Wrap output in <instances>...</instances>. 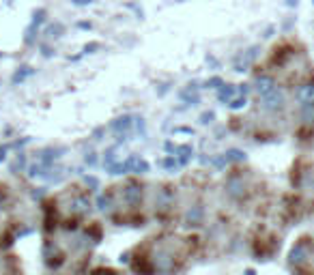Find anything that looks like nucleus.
<instances>
[{
  "label": "nucleus",
  "mask_w": 314,
  "mask_h": 275,
  "mask_svg": "<svg viewBox=\"0 0 314 275\" xmlns=\"http://www.w3.org/2000/svg\"><path fill=\"white\" fill-rule=\"evenodd\" d=\"M258 101H260V108L265 110V112H278V110H282L284 108V92L280 89H274L271 92H267V95H263V97H258Z\"/></svg>",
  "instance_id": "obj_1"
},
{
  "label": "nucleus",
  "mask_w": 314,
  "mask_h": 275,
  "mask_svg": "<svg viewBox=\"0 0 314 275\" xmlns=\"http://www.w3.org/2000/svg\"><path fill=\"white\" fill-rule=\"evenodd\" d=\"M45 15H47V11H45V9H37V11H35L33 22H31V26L26 28V37H24V41H26L28 45H31L33 41H35V31H37V28L45 22Z\"/></svg>",
  "instance_id": "obj_2"
},
{
  "label": "nucleus",
  "mask_w": 314,
  "mask_h": 275,
  "mask_svg": "<svg viewBox=\"0 0 314 275\" xmlns=\"http://www.w3.org/2000/svg\"><path fill=\"white\" fill-rule=\"evenodd\" d=\"M274 89H278V84H276V80L271 78V75H258L256 82H254V91H256L258 97L267 95V92H271Z\"/></svg>",
  "instance_id": "obj_3"
},
{
  "label": "nucleus",
  "mask_w": 314,
  "mask_h": 275,
  "mask_svg": "<svg viewBox=\"0 0 314 275\" xmlns=\"http://www.w3.org/2000/svg\"><path fill=\"white\" fill-rule=\"evenodd\" d=\"M295 99L299 103H314V82H306L295 91Z\"/></svg>",
  "instance_id": "obj_4"
},
{
  "label": "nucleus",
  "mask_w": 314,
  "mask_h": 275,
  "mask_svg": "<svg viewBox=\"0 0 314 275\" xmlns=\"http://www.w3.org/2000/svg\"><path fill=\"white\" fill-rule=\"evenodd\" d=\"M132 125H134V119H132V116H121V119H116L110 127H112V131H114V133H118V136H121V133L125 136V133L132 129Z\"/></svg>",
  "instance_id": "obj_5"
},
{
  "label": "nucleus",
  "mask_w": 314,
  "mask_h": 275,
  "mask_svg": "<svg viewBox=\"0 0 314 275\" xmlns=\"http://www.w3.org/2000/svg\"><path fill=\"white\" fill-rule=\"evenodd\" d=\"M181 99L185 103H189V105H196L198 101H200V97H198V86L196 84H189L185 91H181Z\"/></svg>",
  "instance_id": "obj_6"
},
{
  "label": "nucleus",
  "mask_w": 314,
  "mask_h": 275,
  "mask_svg": "<svg viewBox=\"0 0 314 275\" xmlns=\"http://www.w3.org/2000/svg\"><path fill=\"white\" fill-rule=\"evenodd\" d=\"M233 95H235V86L233 84H222L220 91H217V99H220L222 103H228L230 99H233Z\"/></svg>",
  "instance_id": "obj_7"
},
{
  "label": "nucleus",
  "mask_w": 314,
  "mask_h": 275,
  "mask_svg": "<svg viewBox=\"0 0 314 275\" xmlns=\"http://www.w3.org/2000/svg\"><path fill=\"white\" fill-rule=\"evenodd\" d=\"M140 196H142V191H140L138 185H127L125 187V200L129 204H136V202L140 200Z\"/></svg>",
  "instance_id": "obj_8"
},
{
  "label": "nucleus",
  "mask_w": 314,
  "mask_h": 275,
  "mask_svg": "<svg viewBox=\"0 0 314 275\" xmlns=\"http://www.w3.org/2000/svg\"><path fill=\"white\" fill-rule=\"evenodd\" d=\"M33 73H35V69H33V67H28V65L20 67V69H17V71L13 73V84H20V82H24L26 78H31Z\"/></svg>",
  "instance_id": "obj_9"
},
{
  "label": "nucleus",
  "mask_w": 314,
  "mask_h": 275,
  "mask_svg": "<svg viewBox=\"0 0 314 275\" xmlns=\"http://www.w3.org/2000/svg\"><path fill=\"white\" fill-rule=\"evenodd\" d=\"M71 211H73V213H84V211H88V200L82 196H75L73 200H71Z\"/></svg>",
  "instance_id": "obj_10"
},
{
  "label": "nucleus",
  "mask_w": 314,
  "mask_h": 275,
  "mask_svg": "<svg viewBox=\"0 0 314 275\" xmlns=\"http://www.w3.org/2000/svg\"><path fill=\"white\" fill-rule=\"evenodd\" d=\"M63 32H65V26L63 24H50L45 28V37L47 39H58V37H63Z\"/></svg>",
  "instance_id": "obj_11"
},
{
  "label": "nucleus",
  "mask_w": 314,
  "mask_h": 275,
  "mask_svg": "<svg viewBox=\"0 0 314 275\" xmlns=\"http://www.w3.org/2000/svg\"><path fill=\"white\" fill-rule=\"evenodd\" d=\"M301 119L306 122H314V103H301Z\"/></svg>",
  "instance_id": "obj_12"
},
{
  "label": "nucleus",
  "mask_w": 314,
  "mask_h": 275,
  "mask_svg": "<svg viewBox=\"0 0 314 275\" xmlns=\"http://www.w3.org/2000/svg\"><path fill=\"white\" fill-rule=\"evenodd\" d=\"M176 153H179V163H187L189 161V157L194 155V151H192V146H179V149H174Z\"/></svg>",
  "instance_id": "obj_13"
},
{
  "label": "nucleus",
  "mask_w": 314,
  "mask_h": 275,
  "mask_svg": "<svg viewBox=\"0 0 314 275\" xmlns=\"http://www.w3.org/2000/svg\"><path fill=\"white\" fill-rule=\"evenodd\" d=\"M200 217H203V209L200 207H194L192 211H187V221H192V224H198Z\"/></svg>",
  "instance_id": "obj_14"
},
{
  "label": "nucleus",
  "mask_w": 314,
  "mask_h": 275,
  "mask_svg": "<svg viewBox=\"0 0 314 275\" xmlns=\"http://www.w3.org/2000/svg\"><path fill=\"white\" fill-rule=\"evenodd\" d=\"M304 256H306V247H304V245H297V247L291 251V260L293 262H301V260H304Z\"/></svg>",
  "instance_id": "obj_15"
},
{
  "label": "nucleus",
  "mask_w": 314,
  "mask_h": 275,
  "mask_svg": "<svg viewBox=\"0 0 314 275\" xmlns=\"http://www.w3.org/2000/svg\"><path fill=\"white\" fill-rule=\"evenodd\" d=\"M224 157H226V161H241L245 155L241 153V151H237V149H230V151H228V153L224 155Z\"/></svg>",
  "instance_id": "obj_16"
},
{
  "label": "nucleus",
  "mask_w": 314,
  "mask_h": 275,
  "mask_svg": "<svg viewBox=\"0 0 314 275\" xmlns=\"http://www.w3.org/2000/svg\"><path fill=\"white\" fill-rule=\"evenodd\" d=\"M245 103H247V101H245V97H244V95H241V97H237V99H230V101H228L230 110H241Z\"/></svg>",
  "instance_id": "obj_17"
},
{
  "label": "nucleus",
  "mask_w": 314,
  "mask_h": 275,
  "mask_svg": "<svg viewBox=\"0 0 314 275\" xmlns=\"http://www.w3.org/2000/svg\"><path fill=\"white\" fill-rule=\"evenodd\" d=\"M134 172H138V174L149 172V163L142 161V159H136V163H134Z\"/></svg>",
  "instance_id": "obj_18"
},
{
  "label": "nucleus",
  "mask_w": 314,
  "mask_h": 275,
  "mask_svg": "<svg viewBox=\"0 0 314 275\" xmlns=\"http://www.w3.org/2000/svg\"><path fill=\"white\" fill-rule=\"evenodd\" d=\"M97 204H99V209L102 211H105V209H110V204H112V200H110V196H102L97 200Z\"/></svg>",
  "instance_id": "obj_19"
},
{
  "label": "nucleus",
  "mask_w": 314,
  "mask_h": 275,
  "mask_svg": "<svg viewBox=\"0 0 314 275\" xmlns=\"http://www.w3.org/2000/svg\"><path fill=\"white\" fill-rule=\"evenodd\" d=\"M222 84H224L222 78H211V80H207V84H205V86H209V89H220Z\"/></svg>",
  "instance_id": "obj_20"
},
{
  "label": "nucleus",
  "mask_w": 314,
  "mask_h": 275,
  "mask_svg": "<svg viewBox=\"0 0 314 275\" xmlns=\"http://www.w3.org/2000/svg\"><path fill=\"white\" fill-rule=\"evenodd\" d=\"M213 119H215V114H213V112H205L203 116H200V122H203V125H207V122H211Z\"/></svg>",
  "instance_id": "obj_21"
},
{
  "label": "nucleus",
  "mask_w": 314,
  "mask_h": 275,
  "mask_svg": "<svg viewBox=\"0 0 314 275\" xmlns=\"http://www.w3.org/2000/svg\"><path fill=\"white\" fill-rule=\"evenodd\" d=\"M95 50H99V43H86L84 45V54H93Z\"/></svg>",
  "instance_id": "obj_22"
},
{
  "label": "nucleus",
  "mask_w": 314,
  "mask_h": 275,
  "mask_svg": "<svg viewBox=\"0 0 314 275\" xmlns=\"http://www.w3.org/2000/svg\"><path fill=\"white\" fill-rule=\"evenodd\" d=\"M93 0H71V4H75V7H88Z\"/></svg>",
  "instance_id": "obj_23"
},
{
  "label": "nucleus",
  "mask_w": 314,
  "mask_h": 275,
  "mask_svg": "<svg viewBox=\"0 0 314 275\" xmlns=\"http://www.w3.org/2000/svg\"><path fill=\"white\" fill-rule=\"evenodd\" d=\"M162 163H164L166 168H174L176 166V159H174V157H168V159H164Z\"/></svg>",
  "instance_id": "obj_24"
},
{
  "label": "nucleus",
  "mask_w": 314,
  "mask_h": 275,
  "mask_svg": "<svg viewBox=\"0 0 314 275\" xmlns=\"http://www.w3.org/2000/svg\"><path fill=\"white\" fill-rule=\"evenodd\" d=\"M78 26H80V28H86V31H91V28H93V24H91V22H80Z\"/></svg>",
  "instance_id": "obj_25"
},
{
  "label": "nucleus",
  "mask_w": 314,
  "mask_h": 275,
  "mask_svg": "<svg viewBox=\"0 0 314 275\" xmlns=\"http://www.w3.org/2000/svg\"><path fill=\"white\" fill-rule=\"evenodd\" d=\"M239 92H241V95H247V84H239Z\"/></svg>",
  "instance_id": "obj_26"
},
{
  "label": "nucleus",
  "mask_w": 314,
  "mask_h": 275,
  "mask_svg": "<svg viewBox=\"0 0 314 275\" xmlns=\"http://www.w3.org/2000/svg\"><path fill=\"white\" fill-rule=\"evenodd\" d=\"M284 2H286V7H295V4H297L299 0H284Z\"/></svg>",
  "instance_id": "obj_27"
},
{
  "label": "nucleus",
  "mask_w": 314,
  "mask_h": 275,
  "mask_svg": "<svg viewBox=\"0 0 314 275\" xmlns=\"http://www.w3.org/2000/svg\"><path fill=\"white\" fill-rule=\"evenodd\" d=\"M4 153H7V149H0V161L4 159Z\"/></svg>",
  "instance_id": "obj_28"
},
{
  "label": "nucleus",
  "mask_w": 314,
  "mask_h": 275,
  "mask_svg": "<svg viewBox=\"0 0 314 275\" xmlns=\"http://www.w3.org/2000/svg\"><path fill=\"white\" fill-rule=\"evenodd\" d=\"M0 209H2V200H0Z\"/></svg>",
  "instance_id": "obj_29"
},
{
  "label": "nucleus",
  "mask_w": 314,
  "mask_h": 275,
  "mask_svg": "<svg viewBox=\"0 0 314 275\" xmlns=\"http://www.w3.org/2000/svg\"><path fill=\"white\" fill-rule=\"evenodd\" d=\"M312 2H314V0H312Z\"/></svg>",
  "instance_id": "obj_30"
}]
</instances>
